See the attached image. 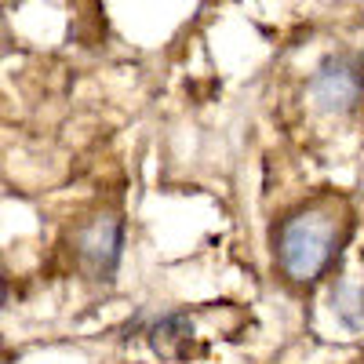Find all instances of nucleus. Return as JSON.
Returning <instances> with one entry per match:
<instances>
[{
  "label": "nucleus",
  "mask_w": 364,
  "mask_h": 364,
  "mask_svg": "<svg viewBox=\"0 0 364 364\" xmlns=\"http://www.w3.org/2000/svg\"><path fill=\"white\" fill-rule=\"evenodd\" d=\"M124 331H128V339L142 336L164 357H182L190 350V343H193V321H190V314H182V310H139L124 324Z\"/></svg>",
  "instance_id": "4"
},
{
  "label": "nucleus",
  "mask_w": 364,
  "mask_h": 364,
  "mask_svg": "<svg viewBox=\"0 0 364 364\" xmlns=\"http://www.w3.org/2000/svg\"><path fill=\"white\" fill-rule=\"evenodd\" d=\"M336 223H331L328 211H295L281 223V233H277V262L284 269V277L291 281H317L321 273L328 269L331 255H336Z\"/></svg>",
  "instance_id": "1"
},
{
  "label": "nucleus",
  "mask_w": 364,
  "mask_h": 364,
  "mask_svg": "<svg viewBox=\"0 0 364 364\" xmlns=\"http://www.w3.org/2000/svg\"><path fill=\"white\" fill-rule=\"evenodd\" d=\"M124 255V223L117 215H99L77 237V262L91 281H113Z\"/></svg>",
  "instance_id": "3"
},
{
  "label": "nucleus",
  "mask_w": 364,
  "mask_h": 364,
  "mask_svg": "<svg viewBox=\"0 0 364 364\" xmlns=\"http://www.w3.org/2000/svg\"><path fill=\"white\" fill-rule=\"evenodd\" d=\"M310 95L324 113H350L364 95V63L350 51L328 55L310 80Z\"/></svg>",
  "instance_id": "2"
},
{
  "label": "nucleus",
  "mask_w": 364,
  "mask_h": 364,
  "mask_svg": "<svg viewBox=\"0 0 364 364\" xmlns=\"http://www.w3.org/2000/svg\"><path fill=\"white\" fill-rule=\"evenodd\" d=\"M328 306L339 317V324H346L350 331H364V288H357L350 281H339L328 291Z\"/></svg>",
  "instance_id": "5"
}]
</instances>
